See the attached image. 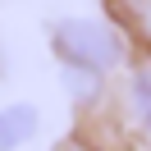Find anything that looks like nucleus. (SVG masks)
Returning <instances> with one entry per match:
<instances>
[{
  "instance_id": "nucleus-1",
  "label": "nucleus",
  "mask_w": 151,
  "mask_h": 151,
  "mask_svg": "<svg viewBox=\"0 0 151 151\" xmlns=\"http://www.w3.org/2000/svg\"><path fill=\"white\" fill-rule=\"evenodd\" d=\"M128 46L124 28L114 19H96V14H64L50 28V50L64 69H87V73H119L128 64Z\"/></svg>"
},
{
  "instance_id": "nucleus-2",
  "label": "nucleus",
  "mask_w": 151,
  "mask_h": 151,
  "mask_svg": "<svg viewBox=\"0 0 151 151\" xmlns=\"http://www.w3.org/2000/svg\"><path fill=\"white\" fill-rule=\"evenodd\" d=\"M37 137V110L23 101L0 105V151H19Z\"/></svg>"
},
{
  "instance_id": "nucleus-3",
  "label": "nucleus",
  "mask_w": 151,
  "mask_h": 151,
  "mask_svg": "<svg viewBox=\"0 0 151 151\" xmlns=\"http://www.w3.org/2000/svg\"><path fill=\"white\" fill-rule=\"evenodd\" d=\"M105 5H110V19L124 28V37L151 50V0H105Z\"/></svg>"
},
{
  "instance_id": "nucleus-4",
  "label": "nucleus",
  "mask_w": 151,
  "mask_h": 151,
  "mask_svg": "<svg viewBox=\"0 0 151 151\" xmlns=\"http://www.w3.org/2000/svg\"><path fill=\"white\" fill-rule=\"evenodd\" d=\"M124 96H128V110L142 128H151V60L137 69H128V83H124Z\"/></svg>"
},
{
  "instance_id": "nucleus-5",
  "label": "nucleus",
  "mask_w": 151,
  "mask_h": 151,
  "mask_svg": "<svg viewBox=\"0 0 151 151\" xmlns=\"http://www.w3.org/2000/svg\"><path fill=\"white\" fill-rule=\"evenodd\" d=\"M60 83H64V92L73 96L78 105H92L96 96H101L105 78L101 73H87V69H64V64H60Z\"/></svg>"
},
{
  "instance_id": "nucleus-6",
  "label": "nucleus",
  "mask_w": 151,
  "mask_h": 151,
  "mask_svg": "<svg viewBox=\"0 0 151 151\" xmlns=\"http://www.w3.org/2000/svg\"><path fill=\"white\" fill-rule=\"evenodd\" d=\"M55 151H105V147H96L92 137H64V142H60Z\"/></svg>"
}]
</instances>
